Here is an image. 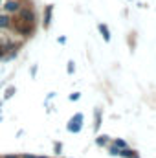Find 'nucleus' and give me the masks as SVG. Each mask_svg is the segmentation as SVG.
Masks as SVG:
<instances>
[{"label": "nucleus", "instance_id": "obj_23", "mask_svg": "<svg viewBox=\"0 0 156 158\" xmlns=\"http://www.w3.org/2000/svg\"><path fill=\"white\" fill-rule=\"evenodd\" d=\"M0 6H2V0H0Z\"/></svg>", "mask_w": 156, "mask_h": 158}, {"label": "nucleus", "instance_id": "obj_20", "mask_svg": "<svg viewBox=\"0 0 156 158\" xmlns=\"http://www.w3.org/2000/svg\"><path fill=\"white\" fill-rule=\"evenodd\" d=\"M4 55H6V53H4V50L0 48V59H4Z\"/></svg>", "mask_w": 156, "mask_h": 158}, {"label": "nucleus", "instance_id": "obj_19", "mask_svg": "<svg viewBox=\"0 0 156 158\" xmlns=\"http://www.w3.org/2000/svg\"><path fill=\"white\" fill-rule=\"evenodd\" d=\"M4 158H20V156H17V155H6Z\"/></svg>", "mask_w": 156, "mask_h": 158}, {"label": "nucleus", "instance_id": "obj_16", "mask_svg": "<svg viewBox=\"0 0 156 158\" xmlns=\"http://www.w3.org/2000/svg\"><path fill=\"white\" fill-rule=\"evenodd\" d=\"M30 76H31V77H35V76H37V64H33V66L30 68Z\"/></svg>", "mask_w": 156, "mask_h": 158}, {"label": "nucleus", "instance_id": "obj_21", "mask_svg": "<svg viewBox=\"0 0 156 158\" xmlns=\"http://www.w3.org/2000/svg\"><path fill=\"white\" fill-rule=\"evenodd\" d=\"M22 158H35L33 155H22Z\"/></svg>", "mask_w": 156, "mask_h": 158}, {"label": "nucleus", "instance_id": "obj_25", "mask_svg": "<svg viewBox=\"0 0 156 158\" xmlns=\"http://www.w3.org/2000/svg\"><path fill=\"white\" fill-rule=\"evenodd\" d=\"M0 88H2V85H0Z\"/></svg>", "mask_w": 156, "mask_h": 158}, {"label": "nucleus", "instance_id": "obj_9", "mask_svg": "<svg viewBox=\"0 0 156 158\" xmlns=\"http://www.w3.org/2000/svg\"><path fill=\"white\" fill-rule=\"evenodd\" d=\"M101 125V109H96L94 112V131H97Z\"/></svg>", "mask_w": 156, "mask_h": 158}, {"label": "nucleus", "instance_id": "obj_24", "mask_svg": "<svg viewBox=\"0 0 156 158\" xmlns=\"http://www.w3.org/2000/svg\"><path fill=\"white\" fill-rule=\"evenodd\" d=\"M0 105H2V101H0Z\"/></svg>", "mask_w": 156, "mask_h": 158}, {"label": "nucleus", "instance_id": "obj_1", "mask_svg": "<svg viewBox=\"0 0 156 158\" xmlns=\"http://www.w3.org/2000/svg\"><path fill=\"white\" fill-rule=\"evenodd\" d=\"M11 28L15 30V33H17V35L24 37V39H28V37H33V33H35V26L22 22L18 17H17V19H13V26H11Z\"/></svg>", "mask_w": 156, "mask_h": 158}, {"label": "nucleus", "instance_id": "obj_17", "mask_svg": "<svg viewBox=\"0 0 156 158\" xmlns=\"http://www.w3.org/2000/svg\"><path fill=\"white\" fill-rule=\"evenodd\" d=\"M61 151H63V143H55V155H61Z\"/></svg>", "mask_w": 156, "mask_h": 158}, {"label": "nucleus", "instance_id": "obj_5", "mask_svg": "<svg viewBox=\"0 0 156 158\" xmlns=\"http://www.w3.org/2000/svg\"><path fill=\"white\" fill-rule=\"evenodd\" d=\"M51 19H53V6L48 4V6H44V13H42V28H44V30L50 28Z\"/></svg>", "mask_w": 156, "mask_h": 158}, {"label": "nucleus", "instance_id": "obj_2", "mask_svg": "<svg viewBox=\"0 0 156 158\" xmlns=\"http://www.w3.org/2000/svg\"><path fill=\"white\" fill-rule=\"evenodd\" d=\"M17 15H18V19H20L22 22H26V24H31V26L37 24V13L31 9V6H24V7H20Z\"/></svg>", "mask_w": 156, "mask_h": 158}, {"label": "nucleus", "instance_id": "obj_10", "mask_svg": "<svg viewBox=\"0 0 156 158\" xmlns=\"http://www.w3.org/2000/svg\"><path fill=\"white\" fill-rule=\"evenodd\" d=\"M119 156H125V158H140L134 151H130V149H123L121 153H119Z\"/></svg>", "mask_w": 156, "mask_h": 158}, {"label": "nucleus", "instance_id": "obj_11", "mask_svg": "<svg viewBox=\"0 0 156 158\" xmlns=\"http://www.w3.org/2000/svg\"><path fill=\"white\" fill-rule=\"evenodd\" d=\"M96 143H97V145H107V143H109V136H105V134H103V136H97V138H96Z\"/></svg>", "mask_w": 156, "mask_h": 158}, {"label": "nucleus", "instance_id": "obj_13", "mask_svg": "<svg viewBox=\"0 0 156 158\" xmlns=\"http://www.w3.org/2000/svg\"><path fill=\"white\" fill-rule=\"evenodd\" d=\"M66 70H68V74L72 76V74L76 72V63H74V61H68V68H66Z\"/></svg>", "mask_w": 156, "mask_h": 158}, {"label": "nucleus", "instance_id": "obj_14", "mask_svg": "<svg viewBox=\"0 0 156 158\" xmlns=\"http://www.w3.org/2000/svg\"><path fill=\"white\" fill-rule=\"evenodd\" d=\"M109 153H110V155H112V156H117V155H119V153H121V149H117L116 145H112V147H110V149H109Z\"/></svg>", "mask_w": 156, "mask_h": 158}, {"label": "nucleus", "instance_id": "obj_18", "mask_svg": "<svg viewBox=\"0 0 156 158\" xmlns=\"http://www.w3.org/2000/svg\"><path fill=\"white\" fill-rule=\"evenodd\" d=\"M57 42H59V44H64V42H66V37H59Z\"/></svg>", "mask_w": 156, "mask_h": 158}, {"label": "nucleus", "instance_id": "obj_3", "mask_svg": "<svg viewBox=\"0 0 156 158\" xmlns=\"http://www.w3.org/2000/svg\"><path fill=\"white\" fill-rule=\"evenodd\" d=\"M20 7H22V0H2V6H0V9L11 17L17 15Z\"/></svg>", "mask_w": 156, "mask_h": 158}, {"label": "nucleus", "instance_id": "obj_6", "mask_svg": "<svg viewBox=\"0 0 156 158\" xmlns=\"http://www.w3.org/2000/svg\"><path fill=\"white\" fill-rule=\"evenodd\" d=\"M11 26H13V17L2 11L0 13V31H7L11 30Z\"/></svg>", "mask_w": 156, "mask_h": 158}, {"label": "nucleus", "instance_id": "obj_4", "mask_svg": "<svg viewBox=\"0 0 156 158\" xmlns=\"http://www.w3.org/2000/svg\"><path fill=\"white\" fill-rule=\"evenodd\" d=\"M83 121H84V116L81 114V112H77V114H74L72 118H70V121L66 123V129H68V132H79L81 129H83Z\"/></svg>", "mask_w": 156, "mask_h": 158}, {"label": "nucleus", "instance_id": "obj_15", "mask_svg": "<svg viewBox=\"0 0 156 158\" xmlns=\"http://www.w3.org/2000/svg\"><path fill=\"white\" fill-rule=\"evenodd\" d=\"M79 98H81V94H79V92H72V94H70V101H77Z\"/></svg>", "mask_w": 156, "mask_h": 158}, {"label": "nucleus", "instance_id": "obj_7", "mask_svg": "<svg viewBox=\"0 0 156 158\" xmlns=\"http://www.w3.org/2000/svg\"><path fill=\"white\" fill-rule=\"evenodd\" d=\"M97 30H99L101 37L105 39V42H110V30H109V26H107V24H103V22H101V24L97 26Z\"/></svg>", "mask_w": 156, "mask_h": 158}, {"label": "nucleus", "instance_id": "obj_12", "mask_svg": "<svg viewBox=\"0 0 156 158\" xmlns=\"http://www.w3.org/2000/svg\"><path fill=\"white\" fill-rule=\"evenodd\" d=\"M114 145H116L117 149H127V143H125V142H123V140H114Z\"/></svg>", "mask_w": 156, "mask_h": 158}, {"label": "nucleus", "instance_id": "obj_8", "mask_svg": "<svg viewBox=\"0 0 156 158\" xmlns=\"http://www.w3.org/2000/svg\"><path fill=\"white\" fill-rule=\"evenodd\" d=\"M15 92H17V88L13 86V85H9L6 90H4V101H7V99H11L13 96H15Z\"/></svg>", "mask_w": 156, "mask_h": 158}, {"label": "nucleus", "instance_id": "obj_22", "mask_svg": "<svg viewBox=\"0 0 156 158\" xmlns=\"http://www.w3.org/2000/svg\"><path fill=\"white\" fill-rule=\"evenodd\" d=\"M35 158H46V156H35Z\"/></svg>", "mask_w": 156, "mask_h": 158}]
</instances>
